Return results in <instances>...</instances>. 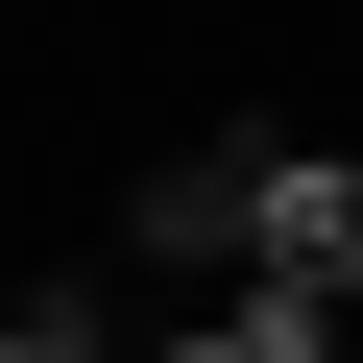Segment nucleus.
<instances>
[{"label": "nucleus", "mask_w": 363, "mask_h": 363, "mask_svg": "<svg viewBox=\"0 0 363 363\" xmlns=\"http://www.w3.org/2000/svg\"><path fill=\"white\" fill-rule=\"evenodd\" d=\"M267 169H291V145H194V169H145L121 242H145V267H242V291H267Z\"/></svg>", "instance_id": "nucleus-1"}, {"label": "nucleus", "mask_w": 363, "mask_h": 363, "mask_svg": "<svg viewBox=\"0 0 363 363\" xmlns=\"http://www.w3.org/2000/svg\"><path fill=\"white\" fill-rule=\"evenodd\" d=\"M267 291L363 339V145H291V169H267Z\"/></svg>", "instance_id": "nucleus-2"}, {"label": "nucleus", "mask_w": 363, "mask_h": 363, "mask_svg": "<svg viewBox=\"0 0 363 363\" xmlns=\"http://www.w3.org/2000/svg\"><path fill=\"white\" fill-rule=\"evenodd\" d=\"M145 363H267V339H242V315H194V339H145Z\"/></svg>", "instance_id": "nucleus-3"}]
</instances>
